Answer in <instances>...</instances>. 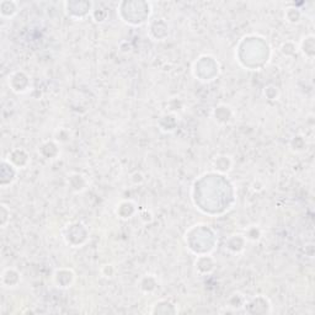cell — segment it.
<instances>
[{"label": "cell", "instance_id": "obj_1", "mask_svg": "<svg viewBox=\"0 0 315 315\" xmlns=\"http://www.w3.org/2000/svg\"><path fill=\"white\" fill-rule=\"evenodd\" d=\"M72 270H68L65 269V274L63 275V269L60 270H57L56 272H54L53 275V280H54V283H56V286L58 288H69L70 286H72L73 281H74V275L70 276L69 277V274H72Z\"/></svg>", "mask_w": 315, "mask_h": 315}]
</instances>
